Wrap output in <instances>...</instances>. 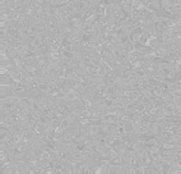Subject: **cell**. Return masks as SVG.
<instances>
[{
    "label": "cell",
    "instance_id": "1",
    "mask_svg": "<svg viewBox=\"0 0 181 174\" xmlns=\"http://www.w3.org/2000/svg\"><path fill=\"white\" fill-rule=\"evenodd\" d=\"M2 169V173L4 174H14V162L10 159L8 163H5L3 167H0Z\"/></svg>",
    "mask_w": 181,
    "mask_h": 174
},
{
    "label": "cell",
    "instance_id": "2",
    "mask_svg": "<svg viewBox=\"0 0 181 174\" xmlns=\"http://www.w3.org/2000/svg\"><path fill=\"white\" fill-rule=\"evenodd\" d=\"M78 147H82L83 145H84L87 141H88V135H83V133H79V135L73 140Z\"/></svg>",
    "mask_w": 181,
    "mask_h": 174
},
{
    "label": "cell",
    "instance_id": "3",
    "mask_svg": "<svg viewBox=\"0 0 181 174\" xmlns=\"http://www.w3.org/2000/svg\"><path fill=\"white\" fill-rule=\"evenodd\" d=\"M108 174H124V172H122V168L120 164H110Z\"/></svg>",
    "mask_w": 181,
    "mask_h": 174
},
{
    "label": "cell",
    "instance_id": "4",
    "mask_svg": "<svg viewBox=\"0 0 181 174\" xmlns=\"http://www.w3.org/2000/svg\"><path fill=\"white\" fill-rule=\"evenodd\" d=\"M14 81L9 74H0V85H13Z\"/></svg>",
    "mask_w": 181,
    "mask_h": 174
},
{
    "label": "cell",
    "instance_id": "5",
    "mask_svg": "<svg viewBox=\"0 0 181 174\" xmlns=\"http://www.w3.org/2000/svg\"><path fill=\"white\" fill-rule=\"evenodd\" d=\"M9 160H10V155L8 151H0V167H3Z\"/></svg>",
    "mask_w": 181,
    "mask_h": 174
},
{
    "label": "cell",
    "instance_id": "6",
    "mask_svg": "<svg viewBox=\"0 0 181 174\" xmlns=\"http://www.w3.org/2000/svg\"><path fill=\"white\" fill-rule=\"evenodd\" d=\"M148 7L152 9V10H155L156 13L161 9V4H160V0H149V4Z\"/></svg>",
    "mask_w": 181,
    "mask_h": 174
},
{
    "label": "cell",
    "instance_id": "7",
    "mask_svg": "<svg viewBox=\"0 0 181 174\" xmlns=\"http://www.w3.org/2000/svg\"><path fill=\"white\" fill-rule=\"evenodd\" d=\"M171 101H172L176 106H181V95H172Z\"/></svg>",
    "mask_w": 181,
    "mask_h": 174
}]
</instances>
